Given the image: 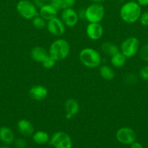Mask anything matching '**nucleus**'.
I'll return each mask as SVG.
<instances>
[{
  "instance_id": "nucleus-1",
  "label": "nucleus",
  "mask_w": 148,
  "mask_h": 148,
  "mask_svg": "<svg viewBox=\"0 0 148 148\" xmlns=\"http://www.w3.org/2000/svg\"><path fill=\"white\" fill-rule=\"evenodd\" d=\"M119 14L124 23L133 24L139 20L142 14V7L136 1H127L121 6Z\"/></svg>"
},
{
  "instance_id": "nucleus-2",
  "label": "nucleus",
  "mask_w": 148,
  "mask_h": 148,
  "mask_svg": "<svg viewBox=\"0 0 148 148\" xmlns=\"http://www.w3.org/2000/svg\"><path fill=\"white\" fill-rule=\"evenodd\" d=\"M49 54L57 62L66 59L71 52V46L68 41L62 38L56 39L51 43L49 48Z\"/></svg>"
},
{
  "instance_id": "nucleus-3",
  "label": "nucleus",
  "mask_w": 148,
  "mask_h": 148,
  "mask_svg": "<svg viewBox=\"0 0 148 148\" xmlns=\"http://www.w3.org/2000/svg\"><path fill=\"white\" fill-rule=\"evenodd\" d=\"M81 63L87 68L94 69L100 66L102 62L100 53L93 48H84L81 49L78 54Z\"/></svg>"
},
{
  "instance_id": "nucleus-4",
  "label": "nucleus",
  "mask_w": 148,
  "mask_h": 148,
  "mask_svg": "<svg viewBox=\"0 0 148 148\" xmlns=\"http://www.w3.org/2000/svg\"><path fill=\"white\" fill-rule=\"evenodd\" d=\"M105 10L101 3H92L85 9L84 18L89 23H100L104 19Z\"/></svg>"
},
{
  "instance_id": "nucleus-5",
  "label": "nucleus",
  "mask_w": 148,
  "mask_h": 148,
  "mask_svg": "<svg viewBox=\"0 0 148 148\" xmlns=\"http://www.w3.org/2000/svg\"><path fill=\"white\" fill-rule=\"evenodd\" d=\"M16 10L25 20H32L39 14L37 7L30 0H20L16 4Z\"/></svg>"
},
{
  "instance_id": "nucleus-6",
  "label": "nucleus",
  "mask_w": 148,
  "mask_h": 148,
  "mask_svg": "<svg viewBox=\"0 0 148 148\" xmlns=\"http://www.w3.org/2000/svg\"><path fill=\"white\" fill-rule=\"evenodd\" d=\"M140 47V41L134 36L127 38L120 44V51L127 59L133 57L138 53Z\"/></svg>"
},
{
  "instance_id": "nucleus-7",
  "label": "nucleus",
  "mask_w": 148,
  "mask_h": 148,
  "mask_svg": "<svg viewBox=\"0 0 148 148\" xmlns=\"http://www.w3.org/2000/svg\"><path fill=\"white\" fill-rule=\"evenodd\" d=\"M49 145L54 148H72L71 137L64 132H57L50 137Z\"/></svg>"
},
{
  "instance_id": "nucleus-8",
  "label": "nucleus",
  "mask_w": 148,
  "mask_h": 148,
  "mask_svg": "<svg viewBox=\"0 0 148 148\" xmlns=\"http://www.w3.org/2000/svg\"><path fill=\"white\" fill-rule=\"evenodd\" d=\"M115 137L118 143L123 145H131L136 141V134L133 129L128 127H120L117 130Z\"/></svg>"
},
{
  "instance_id": "nucleus-9",
  "label": "nucleus",
  "mask_w": 148,
  "mask_h": 148,
  "mask_svg": "<svg viewBox=\"0 0 148 148\" xmlns=\"http://www.w3.org/2000/svg\"><path fill=\"white\" fill-rule=\"evenodd\" d=\"M65 27L61 18L55 17L46 22V28L51 35L57 37L62 36L65 32Z\"/></svg>"
},
{
  "instance_id": "nucleus-10",
  "label": "nucleus",
  "mask_w": 148,
  "mask_h": 148,
  "mask_svg": "<svg viewBox=\"0 0 148 148\" xmlns=\"http://www.w3.org/2000/svg\"><path fill=\"white\" fill-rule=\"evenodd\" d=\"M60 18L66 27H73L78 24L79 16L78 12L75 11L72 7V8L63 9L61 13Z\"/></svg>"
},
{
  "instance_id": "nucleus-11",
  "label": "nucleus",
  "mask_w": 148,
  "mask_h": 148,
  "mask_svg": "<svg viewBox=\"0 0 148 148\" xmlns=\"http://www.w3.org/2000/svg\"><path fill=\"white\" fill-rule=\"evenodd\" d=\"M86 34L91 40H98L104 34V28L100 23H89L86 27Z\"/></svg>"
},
{
  "instance_id": "nucleus-12",
  "label": "nucleus",
  "mask_w": 148,
  "mask_h": 148,
  "mask_svg": "<svg viewBox=\"0 0 148 148\" xmlns=\"http://www.w3.org/2000/svg\"><path fill=\"white\" fill-rule=\"evenodd\" d=\"M65 111V119L71 120L80 111V104L77 100L70 98L65 101L64 104Z\"/></svg>"
},
{
  "instance_id": "nucleus-13",
  "label": "nucleus",
  "mask_w": 148,
  "mask_h": 148,
  "mask_svg": "<svg viewBox=\"0 0 148 148\" xmlns=\"http://www.w3.org/2000/svg\"><path fill=\"white\" fill-rule=\"evenodd\" d=\"M28 95L31 99L36 101H41L46 99L48 95V90L42 85H36L30 88Z\"/></svg>"
},
{
  "instance_id": "nucleus-14",
  "label": "nucleus",
  "mask_w": 148,
  "mask_h": 148,
  "mask_svg": "<svg viewBox=\"0 0 148 148\" xmlns=\"http://www.w3.org/2000/svg\"><path fill=\"white\" fill-rule=\"evenodd\" d=\"M17 130L20 134L24 137H30L34 133V127L30 121L27 119H20L17 121Z\"/></svg>"
},
{
  "instance_id": "nucleus-15",
  "label": "nucleus",
  "mask_w": 148,
  "mask_h": 148,
  "mask_svg": "<svg viewBox=\"0 0 148 148\" xmlns=\"http://www.w3.org/2000/svg\"><path fill=\"white\" fill-rule=\"evenodd\" d=\"M49 56V51L41 46H35L30 51V57L38 63H42Z\"/></svg>"
},
{
  "instance_id": "nucleus-16",
  "label": "nucleus",
  "mask_w": 148,
  "mask_h": 148,
  "mask_svg": "<svg viewBox=\"0 0 148 148\" xmlns=\"http://www.w3.org/2000/svg\"><path fill=\"white\" fill-rule=\"evenodd\" d=\"M39 15L43 17L45 20L48 21V20L57 17V11L54 9L49 4H45L44 5L39 8Z\"/></svg>"
},
{
  "instance_id": "nucleus-17",
  "label": "nucleus",
  "mask_w": 148,
  "mask_h": 148,
  "mask_svg": "<svg viewBox=\"0 0 148 148\" xmlns=\"http://www.w3.org/2000/svg\"><path fill=\"white\" fill-rule=\"evenodd\" d=\"M14 140V133L11 129L7 127H0V141L6 145H10L12 143Z\"/></svg>"
},
{
  "instance_id": "nucleus-18",
  "label": "nucleus",
  "mask_w": 148,
  "mask_h": 148,
  "mask_svg": "<svg viewBox=\"0 0 148 148\" xmlns=\"http://www.w3.org/2000/svg\"><path fill=\"white\" fill-rule=\"evenodd\" d=\"M100 49H101V51L104 54L110 56V57L120 51V49H119L117 45L109 41L103 42L101 44Z\"/></svg>"
},
{
  "instance_id": "nucleus-19",
  "label": "nucleus",
  "mask_w": 148,
  "mask_h": 148,
  "mask_svg": "<svg viewBox=\"0 0 148 148\" xmlns=\"http://www.w3.org/2000/svg\"><path fill=\"white\" fill-rule=\"evenodd\" d=\"M32 139L36 144L39 145H44L45 144L49 143L50 137L49 134L44 131H37L34 132L32 135Z\"/></svg>"
},
{
  "instance_id": "nucleus-20",
  "label": "nucleus",
  "mask_w": 148,
  "mask_h": 148,
  "mask_svg": "<svg viewBox=\"0 0 148 148\" xmlns=\"http://www.w3.org/2000/svg\"><path fill=\"white\" fill-rule=\"evenodd\" d=\"M99 73L102 78L107 81L113 80L115 77L114 69L108 65H102L100 66L99 69Z\"/></svg>"
},
{
  "instance_id": "nucleus-21",
  "label": "nucleus",
  "mask_w": 148,
  "mask_h": 148,
  "mask_svg": "<svg viewBox=\"0 0 148 148\" xmlns=\"http://www.w3.org/2000/svg\"><path fill=\"white\" fill-rule=\"evenodd\" d=\"M127 58L120 51L110 57V63L115 68H121L126 64Z\"/></svg>"
},
{
  "instance_id": "nucleus-22",
  "label": "nucleus",
  "mask_w": 148,
  "mask_h": 148,
  "mask_svg": "<svg viewBox=\"0 0 148 148\" xmlns=\"http://www.w3.org/2000/svg\"><path fill=\"white\" fill-rule=\"evenodd\" d=\"M32 25L37 30H42L46 26V20H45L43 17L38 14L37 16L31 20Z\"/></svg>"
},
{
  "instance_id": "nucleus-23",
  "label": "nucleus",
  "mask_w": 148,
  "mask_h": 148,
  "mask_svg": "<svg viewBox=\"0 0 148 148\" xmlns=\"http://www.w3.org/2000/svg\"><path fill=\"white\" fill-rule=\"evenodd\" d=\"M56 62L57 61H55L53 58H52L50 56H49L43 62H42L41 64L42 66H43V67L45 68V69H52V68L55 66Z\"/></svg>"
},
{
  "instance_id": "nucleus-24",
  "label": "nucleus",
  "mask_w": 148,
  "mask_h": 148,
  "mask_svg": "<svg viewBox=\"0 0 148 148\" xmlns=\"http://www.w3.org/2000/svg\"><path fill=\"white\" fill-rule=\"evenodd\" d=\"M139 56L142 60L148 62V43L139 49Z\"/></svg>"
},
{
  "instance_id": "nucleus-25",
  "label": "nucleus",
  "mask_w": 148,
  "mask_h": 148,
  "mask_svg": "<svg viewBox=\"0 0 148 148\" xmlns=\"http://www.w3.org/2000/svg\"><path fill=\"white\" fill-rule=\"evenodd\" d=\"M139 77L144 81H147L148 82V65L144 66L141 68L139 70Z\"/></svg>"
},
{
  "instance_id": "nucleus-26",
  "label": "nucleus",
  "mask_w": 148,
  "mask_h": 148,
  "mask_svg": "<svg viewBox=\"0 0 148 148\" xmlns=\"http://www.w3.org/2000/svg\"><path fill=\"white\" fill-rule=\"evenodd\" d=\"M49 4L53 7L54 9L57 10V11H59V10H63L62 7V4L61 2V0H50L49 1Z\"/></svg>"
},
{
  "instance_id": "nucleus-27",
  "label": "nucleus",
  "mask_w": 148,
  "mask_h": 148,
  "mask_svg": "<svg viewBox=\"0 0 148 148\" xmlns=\"http://www.w3.org/2000/svg\"><path fill=\"white\" fill-rule=\"evenodd\" d=\"M139 21L142 26H145V27L148 26V11L141 14Z\"/></svg>"
},
{
  "instance_id": "nucleus-28",
  "label": "nucleus",
  "mask_w": 148,
  "mask_h": 148,
  "mask_svg": "<svg viewBox=\"0 0 148 148\" xmlns=\"http://www.w3.org/2000/svg\"><path fill=\"white\" fill-rule=\"evenodd\" d=\"M15 145L17 148H26L27 147V142L25 139L17 138L15 140Z\"/></svg>"
},
{
  "instance_id": "nucleus-29",
  "label": "nucleus",
  "mask_w": 148,
  "mask_h": 148,
  "mask_svg": "<svg viewBox=\"0 0 148 148\" xmlns=\"http://www.w3.org/2000/svg\"><path fill=\"white\" fill-rule=\"evenodd\" d=\"M63 9L72 8L75 4V0H61Z\"/></svg>"
},
{
  "instance_id": "nucleus-30",
  "label": "nucleus",
  "mask_w": 148,
  "mask_h": 148,
  "mask_svg": "<svg viewBox=\"0 0 148 148\" xmlns=\"http://www.w3.org/2000/svg\"><path fill=\"white\" fill-rule=\"evenodd\" d=\"M126 82L128 84H134L136 82V75H134L133 74H129L127 76H126Z\"/></svg>"
},
{
  "instance_id": "nucleus-31",
  "label": "nucleus",
  "mask_w": 148,
  "mask_h": 148,
  "mask_svg": "<svg viewBox=\"0 0 148 148\" xmlns=\"http://www.w3.org/2000/svg\"><path fill=\"white\" fill-rule=\"evenodd\" d=\"M33 3L36 6V7H39V8L46 4V2L44 1L43 0H33Z\"/></svg>"
},
{
  "instance_id": "nucleus-32",
  "label": "nucleus",
  "mask_w": 148,
  "mask_h": 148,
  "mask_svg": "<svg viewBox=\"0 0 148 148\" xmlns=\"http://www.w3.org/2000/svg\"><path fill=\"white\" fill-rule=\"evenodd\" d=\"M131 148H143V146L140 143L135 141L131 145Z\"/></svg>"
},
{
  "instance_id": "nucleus-33",
  "label": "nucleus",
  "mask_w": 148,
  "mask_h": 148,
  "mask_svg": "<svg viewBox=\"0 0 148 148\" xmlns=\"http://www.w3.org/2000/svg\"><path fill=\"white\" fill-rule=\"evenodd\" d=\"M136 2H137L141 7H146V6H148V0H137Z\"/></svg>"
},
{
  "instance_id": "nucleus-34",
  "label": "nucleus",
  "mask_w": 148,
  "mask_h": 148,
  "mask_svg": "<svg viewBox=\"0 0 148 148\" xmlns=\"http://www.w3.org/2000/svg\"><path fill=\"white\" fill-rule=\"evenodd\" d=\"M89 1H91L92 3H102L105 1V0H89Z\"/></svg>"
},
{
  "instance_id": "nucleus-35",
  "label": "nucleus",
  "mask_w": 148,
  "mask_h": 148,
  "mask_svg": "<svg viewBox=\"0 0 148 148\" xmlns=\"http://www.w3.org/2000/svg\"><path fill=\"white\" fill-rule=\"evenodd\" d=\"M0 148H10L8 146H6V145H3L1 147H0Z\"/></svg>"
},
{
  "instance_id": "nucleus-36",
  "label": "nucleus",
  "mask_w": 148,
  "mask_h": 148,
  "mask_svg": "<svg viewBox=\"0 0 148 148\" xmlns=\"http://www.w3.org/2000/svg\"><path fill=\"white\" fill-rule=\"evenodd\" d=\"M44 1H45V2H47V1H49L50 0H43Z\"/></svg>"
}]
</instances>
